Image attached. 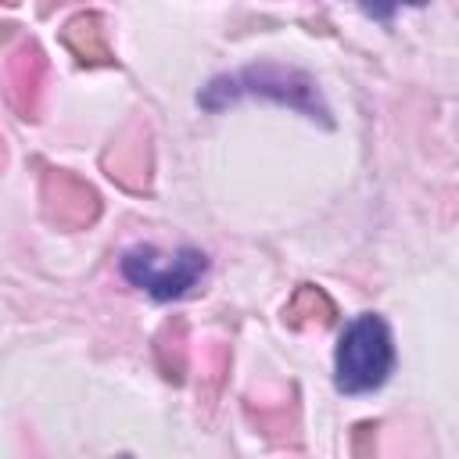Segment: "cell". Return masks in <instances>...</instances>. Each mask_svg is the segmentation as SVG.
<instances>
[{"instance_id":"1","label":"cell","mask_w":459,"mask_h":459,"mask_svg":"<svg viewBox=\"0 0 459 459\" xmlns=\"http://www.w3.org/2000/svg\"><path fill=\"white\" fill-rule=\"evenodd\" d=\"M244 97H265V100H276V104H287L308 118H319L323 126H330V108L323 104L316 82L298 72V68H283V65H247L240 72H230V75H215L201 93V108L208 111H219L226 104H237Z\"/></svg>"},{"instance_id":"2","label":"cell","mask_w":459,"mask_h":459,"mask_svg":"<svg viewBox=\"0 0 459 459\" xmlns=\"http://www.w3.org/2000/svg\"><path fill=\"white\" fill-rule=\"evenodd\" d=\"M394 369V344H391V326L377 312L355 316L333 355V384L344 394H366L377 391Z\"/></svg>"},{"instance_id":"3","label":"cell","mask_w":459,"mask_h":459,"mask_svg":"<svg viewBox=\"0 0 459 459\" xmlns=\"http://www.w3.org/2000/svg\"><path fill=\"white\" fill-rule=\"evenodd\" d=\"M118 269L133 287L147 290L158 301H172L183 298L190 287H197V280L208 269V258L197 247H179L165 255L154 244H136L118 258Z\"/></svg>"},{"instance_id":"4","label":"cell","mask_w":459,"mask_h":459,"mask_svg":"<svg viewBox=\"0 0 459 459\" xmlns=\"http://www.w3.org/2000/svg\"><path fill=\"white\" fill-rule=\"evenodd\" d=\"M43 197H47L50 219H57L65 226H82L97 215V194L68 172H50L43 183Z\"/></svg>"},{"instance_id":"5","label":"cell","mask_w":459,"mask_h":459,"mask_svg":"<svg viewBox=\"0 0 459 459\" xmlns=\"http://www.w3.org/2000/svg\"><path fill=\"white\" fill-rule=\"evenodd\" d=\"M65 43L82 65H111V47L97 14H79L65 25Z\"/></svg>"},{"instance_id":"6","label":"cell","mask_w":459,"mask_h":459,"mask_svg":"<svg viewBox=\"0 0 459 459\" xmlns=\"http://www.w3.org/2000/svg\"><path fill=\"white\" fill-rule=\"evenodd\" d=\"M287 323L290 326H323V323H330L333 319V305H330V298L319 290V287H312V283H305L294 298H290V305H287Z\"/></svg>"},{"instance_id":"7","label":"cell","mask_w":459,"mask_h":459,"mask_svg":"<svg viewBox=\"0 0 459 459\" xmlns=\"http://www.w3.org/2000/svg\"><path fill=\"white\" fill-rule=\"evenodd\" d=\"M39 75H43V57H39V50H36V47H25V50L11 61V90H7V97H11V104H14L18 111H22V104H25L22 93H36Z\"/></svg>"}]
</instances>
